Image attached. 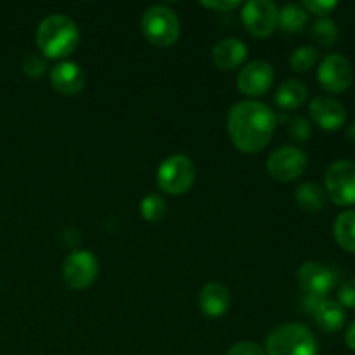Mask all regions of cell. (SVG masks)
Listing matches in <instances>:
<instances>
[{"mask_svg": "<svg viewBox=\"0 0 355 355\" xmlns=\"http://www.w3.org/2000/svg\"><path fill=\"white\" fill-rule=\"evenodd\" d=\"M276 130V114L260 101H243L234 104L227 116V132L232 144L243 153L262 151Z\"/></svg>", "mask_w": 355, "mask_h": 355, "instance_id": "6da1fadb", "label": "cell"}, {"mask_svg": "<svg viewBox=\"0 0 355 355\" xmlns=\"http://www.w3.org/2000/svg\"><path fill=\"white\" fill-rule=\"evenodd\" d=\"M80 31L75 21L64 14H51L37 28V45L45 58L62 59L75 52Z\"/></svg>", "mask_w": 355, "mask_h": 355, "instance_id": "7a4b0ae2", "label": "cell"}, {"mask_svg": "<svg viewBox=\"0 0 355 355\" xmlns=\"http://www.w3.org/2000/svg\"><path fill=\"white\" fill-rule=\"evenodd\" d=\"M266 350V355H318V340L307 326L288 322L267 336Z\"/></svg>", "mask_w": 355, "mask_h": 355, "instance_id": "3957f363", "label": "cell"}, {"mask_svg": "<svg viewBox=\"0 0 355 355\" xmlns=\"http://www.w3.org/2000/svg\"><path fill=\"white\" fill-rule=\"evenodd\" d=\"M141 28L144 37L156 47H170L179 40V17L166 6L149 7L142 16Z\"/></svg>", "mask_w": 355, "mask_h": 355, "instance_id": "277c9868", "label": "cell"}, {"mask_svg": "<svg viewBox=\"0 0 355 355\" xmlns=\"http://www.w3.org/2000/svg\"><path fill=\"white\" fill-rule=\"evenodd\" d=\"M158 186L170 196H179L191 189L196 179L193 162L184 155H172L162 162L158 168Z\"/></svg>", "mask_w": 355, "mask_h": 355, "instance_id": "5b68a950", "label": "cell"}, {"mask_svg": "<svg viewBox=\"0 0 355 355\" xmlns=\"http://www.w3.org/2000/svg\"><path fill=\"white\" fill-rule=\"evenodd\" d=\"M326 194L340 207L355 205V162L336 159L326 170Z\"/></svg>", "mask_w": 355, "mask_h": 355, "instance_id": "8992f818", "label": "cell"}, {"mask_svg": "<svg viewBox=\"0 0 355 355\" xmlns=\"http://www.w3.org/2000/svg\"><path fill=\"white\" fill-rule=\"evenodd\" d=\"M307 170V156L295 146H281L267 158V172L279 182H291Z\"/></svg>", "mask_w": 355, "mask_h": 355, "instance_id": "52a82bcc", "label": "cell"}, {"mask_svg": "<svg viewBox=\"0 0 355 355\" xmlns=\"http://www.w3.org/2000/svg\"><path fill=\"white\" fill-rule=\"evenodd\" d=\"M241 19L253 37H269L279 23V9L270 0H250L243 6Z\"/></svg>", "mask_w": 355, "mask_h": 355, "instance_id": "ba28073f", "label": "cell"}, {"mask_svg": "<svg viewBox=\"0 0 355 355\" xmlns=\"http://www.w3.org/2000/svg\"><path fill=\"white\" fill-rule=\"evenodd\" d=\"M97 259L89 252H73L62 263V279L71 290H85L96 281Z\"/></svg>", "mask_w": 355, "mask_h": 355, "instance_id": "9c48e42d", "label": "cell"}, {"mask_svg": "<svg viewBox=\"0 0 355 355\" xmlns=\"http://www.w3.org/2000/svg\"><path fill=\"white\" fill-rule=\"evenodd\" d=\"M318 80L328 92H343L354 80V69L349 59L342 54H329L322 59L318 69Z\"/></svg>", "mask_w": 355, "mask_h": 355, "instance_id": "30bf717a", "label": "cell"}, {"mask_svg": "<svg viewBox=\"0 0 355 355\" xmlns=\"http://www.w3.org/2000/svg\"><path fill=\"white\" fill-rule=\"evenodd\" d=\"M336 270L322 262H305L298 269L297 279L302 290L307 295L326 297L336 284Z\"/></svg>", "mask_w": 355, "mask_h": 355, "instance_id": "8fae6325", "label": "cell"}, {"mask_svg": "<svg viewBox=\"0 0 355 355\" xmlns=\"http://www.w3.org/2000/svg\"><path fill=\"white\" fill-rule=\"evenodd\" d=\"M274 68L266 61H252L239 71L238 87L245 96L257 97L272 87Z\"/></svg>", "mask_w": 355, "mask_h": 355, "instance_id": "7c38bea8", "label": "cell"}, {"mask_svg": "<svg viewBox=\"0 0 355 355\" xmlns=\"http://www.w3.org/2000/svg\"><path fill=\"white\" fill-rule=\"evenodd\" d=\"M311 116L324 130H336L347 120V110L338 99L329 96H318L311 101Z\"/></svg>", "mask_w": 355, "mask_h": 355, "instance_id": "4fadbf2b", "label": "cell"}, {"mask_svg": "<svg viewBox=\"0 0 355 355\" xmlns=\"http://www.w3.org/2000/svg\"><path fill=\"white\" fill-rule=\"evenodd\" d=\"M51 85L62 96H76L85 87L83 69L71 61L59 62L51 71Z\"/></svg>", "mask_w": 355, "mask_h": 355, "instance_id": "5bb4252c", "label": "cell"}, {"mask_svg": "<svg viewBox=\"0 0 355 355\" xmlns=\"http://www.w3.org/2000/svg\"><path fill=\"white\" fill-rule=\"evenodd\" d=\"M231 305V293L220 283H208L200 293L201 312L208 318L215 319L224 315Z\"/></svg>", "mask_w": 355, "mask_h": 355, "instance_id": "9a60e30c", "label": "cell"}, {"mask_svg": "<svg viewBox=\"0 0 355 355\" xmlns=\"http://www.w3.org/2000/svg\"><path fill=\"white\" fill-rule=\"evenodd\" d=\"M248 55V47L239 38L227 37L214 47V62L224 71L234 69Z\"/></svg>", "mask_w": 355, "mask_h": 355, "instance_id": "2e32d148", "label": "cell"}, {"mask_svg": "<svg viewBox=\"0 0 355 355\" xmlns=\"http://www.w3.org/2000/svg\"><path fill=\"white\" fill-rule=\"evenodd\" d=\"M314 321L326 333H335L345 324V307L336 300H324L314 312Z\"/></svg>", "mask_w": 355, "mask_h": 355, "instance_id": "e0dca14e", "label": "cell"}, {"mask_svg": "<svg viewBox=\"0 0 355 355\" xmlns=\"http://www.w3.org/2000/svg\"><path fill=\"white\" fill-rule=\"evenodd\" d=\"M309 97V89L300 80H286L276 90V103L283 110H297Z\"/></svg>", "mask_w": 355, "mask_h": 355, "instance_id": "ac0fdd59", "label": "cell"}, {"mask_svg": "<svg viewBox=\"0 0 355 355\" xmlns=\"http://www.w3.org/2000/svg\"><path fill=\"white\" fill-rule=\"evenodd\" d=\"M295 198H297L298 207L304 211H309V214L321 211L326 207V193L322 191L321 186L314 182H305L298 186Z\"/></svg>", "mask_w": 355, "mask_h": 355, "instance_id": "d6986e66", "label": "cell"}, {"mask_svg": "<svg viewBox=\"0 0 355 355\" xmlns=\"http://www.w3.org/2000/svg\"><path fill=\"white\" fill-rule=\"evenodd\" d=\"M333 234L342 248L355 253V210H345L336 217Z\"/></svg>", "mask_w": 355, "mask_h": 355, "instance_id": "ffe728a7", "label": "cell"}, {"mask_svg": "<svg viewBox=\"0 0 355 355\" xmlns=\"http://www.w3.org/2000/svg\"><path fill=\"white\" fill-rule=\"evenodd\" d=\"M309 21L307 10L297 3H288L279 10V26L288 33H298L305 28Z\"/></svg>", "mask_w": 355, "mask_h": 355, "instance_id": "44dd1931", "label": "cell"}, {"mask_svg": "<svg viewBox=\"0 0 355 355\" xmlns=\"http://www.w3.org/2000/svg\"><path fill=\"white\" fill-rule=\"evenodd\" d=\"M312 37L321 45H333L338 38V26L329 17H321L312 26Z\"/></svg>", "mask_w": 355, "mask_h": 355, "instance_id": "7402d4cb", "label": "cell"}, {"mask_svg": "<svg viewBox=\"0 0 355 355\" xmlns=\"http://www.w3.org/2000/svg\"><path fill=\"white\" fill-rule=\"evenodd\" d=\"M141 214L148 222L162 220L166 214L165 200L162 196H158V194H149V196H146L142 200Z\"/></svg>", "mask_w": 355, "mask_h": 355, "instance_id": "603a6c76", "label": "cell"}, {"mask_svg": "<svg viewBox=\"0 0 355 355\" xmlns=\"http://www.w3.org/2000/svg\"><path fill=\"white\" fill-rule=\"evenodd\" d=\"M318 58H319L318 49L305 45V47H298L297 51L291 54L290 64L295 71L304 73V71H309V69L315 64Z\"/></svg>", "mask_w": 355, "mask_h": 355, "instance_id": "cb8c5ba5", "label": "cell"}, {"mask_svg": "<svg viewBox=\"0 0 355 355\" xmlns=\"http://www.w3.org/2000/svg\"><path fill=\"white\" fill-rule=\"evenodd\" d=\"M288 132H290V135L297 142H305L311 137L312 128L311 123H309L304 116H295L291 118L290 123H288Z\"/></svg>", "mask_w": 355, "mask_h": 355, "instance_id": "d4e9b609", "label": "cell"}, {"mask_svg": "<svg viewBox=\"0 0 355 355\" xmlns=\"http://www.w3.org/2000/svg\"><path fill=\"white\" fill-rule=\"evenodd\" d=\"M45 69H47V61H45L42 55L31 54L24 59L23 71L26 73L28 76H31V78H38V76H42L45 73Z\"/></svg>", "mask_w": 355, "mask_h": 355, "instance_id": "484cf974", "label": "cell"}, {"mask_svg": "<svg viewBox=\"0 0 355 355\" xmlns=\"http://www.w3.org/2000/svg\"><path fill=\"white\" fill-rule=\"evenodd\" d=\"M336 6H338L336 0H305L304 2V9L311 10V12L318 14V16H322V17H324L326 14L331 12Z\"/></svg>", "mask_w": 355, "mask_h": 355, "instance_id": "4316f807", "label": "cell"}, {"mask_svg": "<svg viewBox=\"0 0 355 355\" xmlns=\"http://www.w3.org/2000/svg\"><path fill=\"white\" fill-rule=\"evenodd\" d=\"M338 302L343 307L355 309V277L345 281L338 290Z\"/></svg>", "mask_w": 355, "mask_h": 355, "instance_id": "83f0119b", "label": "cell"}, {"mask_svg": "<svg viewBox=\"0 0 355 355\" xmlns=\"http://www.w3.org/2000/svg\"><path fill=\"white\" fill-rule=\"evenodd\" d=\"M227 355H266L262 350V347L257 345L253 342H241L236 343L231 350H229Z\"/></svg>", "mask_w": 355, "mask_h": 355, "instance_id": "f1b7e54d", "label": "cell"}, {"mask_svg": "<svg viewBox=\"0 0 355 355\" xmlns=\"http://www.w3.org/2000/svg\"><path fill=\"white\" fill-rule=\"evenodd\" d=\"M241 2H238V0H218V2H201V6L207 7V9H214V10H218V12H229V10L236 9V7L239 6Z\"/></svg>", "mask_w": 355, "mask_h": 355, "instance_id": "f546056e", "label": "cell"}, {"mask_svg": "<svg viewBox=\"0 0 355 355\" xmlns=\"http://www.w3.org/2000/svg\"><path fill=\"white\" fill-rule=\"evenodd\" d=\"M326 298L324 297H318V295H304V298H302V307H304L305 312H309V314H314L315 311H318L319 305L324 302Z\"/></svg>", "mask_w": 355, "mask_h": 355, "instance_id": "4dcf8cb0", "label": "cell"}, {"mask_svg": "<svg viewBox=\"0 0 355 355\" xmlns=\"http://www.w3.org/2000/svg\"><path fill=\"white\" fill-rule=\"evenodd\" d=\"M345 343L350 350H355V321L349 326V328H347Z\"/></svg>", "mask_w": 355, "mask_h": 355, "instance_id": "1f68e13d", "label": "cell"}, {"mask_svg": "<svg viewBox=\"0 0 355 355\" xmlns=\"http://www.w3.org/2000/svg\"><path fill=\"white\" fill-rule=\"evenodd\" d=\"M347 139L355 144V121L352 125H349V128H347Z\"/></svg>", "mask_w": 355, "mask_h": 355, "instance_id": "d6a6232c", "label": "cell"}]
</instances>
